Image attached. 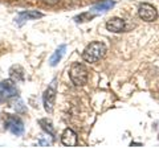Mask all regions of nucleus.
<instances>
[{
	"label": "nucleus",
	"instance_id": "obj_2",
	"mask_svg": "<svg viewBox=\"0 0 159 148\" xmlns=\"http://www.w3.org/2000/svg\"><path fill=\"white\" fill-rule=\"evenodd\" d=\"M69 77L76 86H84L88 82V69L82 63L74 62L69 70Z\"/></svg>",
	"mask_w": 159,
	"mask_h": 148
},
{
	"label": "nucleus",
	"instance_id": "obj_9",
	"mask_svg": "<svg viewBox=\"0 0 159 148\" xmlns=\"http://www.w3.org/2000/svg\"><path fill=\"white\" fill-rule=\"evenodd\" d=\"M77 141H78V137L77 134L74 132L72 128H65L61 135V143L66 147H74L77 146Z\"/></svg>",
	"mask_w": 159,
	"mask_h": 148
},
{
	"label": "nucleus",
	"instance_id": "obj_7",
	"mask_svg": "<svg viewBox=\"0 0 159 148\" xmlns=\"http://www.w3.org/2000/svg\"><path fill=\"white\" fill-rule=\"evenodd\" d=\"M43 16H44V13L39 12V11H23V12H20L16 17H15V24H17V25H23L25 21L37 20V19H41Z\"/></svg>",
	"mask_w": 159,
	"mask_h": 148
},
{
	"label": "nucleus",
	"instance_id": "obj_3",
	"mask_svg": "<svg viewBox=\"0 0 159 148\" xmlns=\"http://www.w3.org/2000/svg\"><path fill=\"white\" fill-rule=\"evenodd\" d=\"M57 81L53 80L51 82V85L48 86V89L44 93L43 97V103H44V108L47 112H52L53 107H54V102H56V94H57V87H56Z\"/></svg>",
	"mask_w": 159,
	"mask_h": 148
},
{
	"label": "nucleus",
	"instance_id": "obj_4",
	"mask_svg": "<svg viewBox=\"0 0 159 148\" xmlns=\"http://www.w3.org/2000/svg\"><path fill=\"white\" fill-rule=\"evenodd\" d=\"M138 16L141 17L143 21L151 23V21H154V20H157L158 19V11H157L155 7L151 6V4L143 3L138 8Z\"/></svg>",
	"mask_w": 159,
	"mask_h": 148
},
{
	"label": "nucleus",
	"instance_id": "obj_13",
	"mask_svg": "<svg viewBox=\"0 0 159 148\" xmlns=\"http://www.w3.org/2000/svg\"><path fill=\"white\" fill-rule=\"evenodd\" d=\"M94 16H96V13L92 12V11H89V12H84L81 15H78V16H76V17H74V20H76V23H85V21L92 20Z\"/></svg>",
	"mask_w": 159,
	"mask_h": 148
},
{
	"label": "nucleus",
	"instance_id": "obj_5",
	"mask_svg": "<svg viewBox=\"0 0 159 148\" xmlns=\"http://www.w3.org/2000/svg\"><path fill=\"white\" fill-rule=\"evenodd\" d=\"M4 128L8 130L11 134L16 135V136H20V135H23V132H24V123H23V120L20 119V118L9 115L7 118L6 123H4Z\"/></svg>",
	"mask_w": 159,
	"mask_h": 148
},
{
	"label": "nucleus",
	"instance_id": "obj_1",
	"mask_svg": "<svg viewBox=\"0 0 159 148\" xmlns=\"http://www.w3.org/2000/svg\"><path fill=\"white\" fill-rule=\"evenodd\" d=\"M105 54H106L105 44L99 41H93L82 52V60L89 63H94V62H98L101 58H103Z\"/></svg>",
	"mask_w": 159,
	"mask_h": 148
},
{
	"label": "nucleus",
	"instance_id": "obj_12",
	"mask_svg": "<svg viewBox=\"0 0 159 148\" xmlns=\"http://www.w3.org/2000/svg\"><path fill=\"white\" fill-rule=\"evenodd\" d=\"M39 124L41 126V128L44 131L47 132L48 135H51V136H56V131H54V127L52 124V122L51 120H48V119H40L39 120Z\"/></svg>",
	"mask_w": 159,
	"mask_h": 148
},
{
	"label": "nucleus",
	"instance_id": "obj_14",
	"mask_svg": "<svg viewBox=\"0 0 159 148\" xmlns=\"http://www.w3.org/2000/svg\"><path fill=\"white\" fill-rule=\"evenodd\" d=\"M47 4H49V6H53V4H56V3H58L60 0H44Z\"/></svg>",
	"mask_w": 159,
	"mask_h": 148
},
{
	"label": "nucleus",
	"instance_id": "obj_6",
	"mask_svg": "<svg viewBox=\"0 0 159 148\" xmlns=\"http://www.w3.org/2000/svg\"><path fill=\"white\" fill-rule=\"evenodd\" d=\"M17 87L16 83L11 80H4L0 82V98H4V99H9V98H13L17 95Z\"/></svg>",
	"mask_w": 159,
	"mask_h": 148
},
{
	"label": "nucleus",
	"instance_id": "obj_8",
	"mask_svg": "<svg viewBox=\"0 0 159 148\" xmlns=\"http://www.w3.org/2000/svg\"><path fill=\"white\" fill-rule=\"evenodd\" d=\"M106 29H107L109 32H113V33L123 32V31H126V23H125L123 19L113 17V19H110V20H107Z\"/></svg>",
	"mask_w": 159,
	"mask_h": 148
},
{
	"label": "nucleus",
	"instance_id": "obj_11",
	"mask_svg": "<svg viewBox=\"0 0 159 148\" xmlns=\"http://www.w3.org/2000/svg\"><path fill=\"white\" fill-rule=\"evenodd\" d=\"M114 7V2L113 0H103V2L96 4V6H93L90 8V11L94 12V13H101V12H106L109 9H111Z\"/></svg>",
	"mask_w": 159,
	"mask_h": 148
},
{
	"label": "nucleus",
	"instance_id": "obj_10",
	"mask_svg": "<svg viewBox=\"0 0 159 148\" xmlns=\"http://www.w3.org/2000/svg\"><path fill=\"white\" fill-rule=\"evenodd\" d=\"M65 52H66V45H65V44H61V45H60L56 49V50L53 52L51 58H49V65H51L52 67L57 66L58 62L62 60V57H64V54H65Z\"/></svg>",
	"mask_w": 159,
	"mask_h": 148
}]
</instances>
